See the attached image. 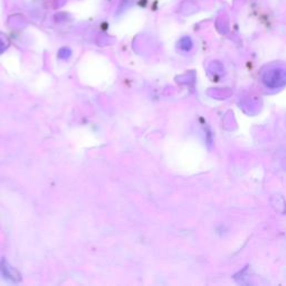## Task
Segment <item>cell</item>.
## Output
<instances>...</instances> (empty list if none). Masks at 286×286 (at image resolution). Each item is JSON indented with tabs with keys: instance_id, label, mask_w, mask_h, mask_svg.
Segmentation results:
<instances>
[{
	"instance_id": "obj_1",
	"label": "cell",
	"mask_w": 286,
	"mask_h": 286,
	"mask_svg": "<svg viewBox=\"0 0 286 286\" xmlns=\"http://www.w3.org/2000/svg\"><path fill=\"white\" fill-rule=\"evenodd\" d=\"M264 82L272 89L283 86L286 83V71L280 67H273L265 73Z\"/></svg>"
},
{
	"instance_id": "obj_2",
	"label": "cell",
	"mask_w": 286,
	"mask_h": 286,
	"mask_svg": "<svg viewBox=\"0 0 286 286\" xmlns=\"http://www.w3.org/2000/svg\"><path fill=\"white\" fill-rule=\"evenodd\" d=\"M181 47H182L185 51H189V50H190V48L192 47V43H191V41H190V38H188V37L183 38V40L181 41Z\"/></svg>"
}]
</instances>
